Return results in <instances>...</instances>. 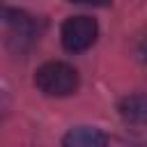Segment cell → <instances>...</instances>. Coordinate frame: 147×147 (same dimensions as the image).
Returning a JSON list of instances; mask_svg holds the SVG:
<instances>
[{
	"instance_id": "3",
	"label": "cell",
	"mask_w": 147,
	"mask_h": 147,
	"mask_svg": "<svg viewBox=\"0 0 147 147\" xmlns=\"http://www.w3.org/2000/svg\"><path fill=\"white\" fill-rule=\"evenodd\" d=\"M106 142H108V136L94 126H76L62 138V145L67 147H96Z\"/></svg>"
},
{
	"instance_id": "1",
	"label": "cell",
	"mask_w": 147,
	"mask_h": 147,
	"mask_svg": "<svg viewBox=\"0 0 147 147\" xmlns=\"http://www.w3.org/2000/svg\"><path fill=\"white\" fill-rule=\"evenodd\" d=\"M78 71L67 62H46L34 71V85L46 96H69L78 90Z\"/></svg>"
},
{
	"instance_id": "4",
	"label": "cell",
	"mask_w": 147,
	"mask_h": 147,
	"mask_svg": "<svg viewBox=\"0 0 147 147\" xmlns=\"http://www.w3.org/2000/svg\"><path fill=\"white\" fill-rule=\"evenodd\" d=\"M119 115L124 122L133 124V126H142L147 119V101L142 94H131L119 103Z\"/></svg>"
},
{
	"instance_id": "5",
	"label": "cell",
	"mask_w": 147,
	"mask_h": 147,
	"mask_svg": "<svg viewBox=\"0 0 147 147\" xmlns=\"http://www.w3.org/2000/svg\"><path fill=\"white\" fill-rule=\"evenodd\" d=\"M76 5H87V7H106L110 5V0H71Z\"/></svg>"
},
{
	"instance_id": "2",
	"label": "cell",
	"mask_w": 147,
	"mask_h": 147,
	"mask_svg": "<svg viewBox=\"0 0 147 147\" xmlns=\"http://www.w3.org/2000/svg\"><path fill=\"white\" fill-rule=\"evenodd\" d=\"M96 34H99L96 21L92 16H85V14L69 16L62 23V30H60L62 46L69 53H83V51L92 48V44L96 41Z\"/></svg>"
}]
</instances>
